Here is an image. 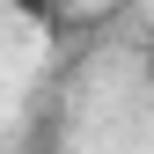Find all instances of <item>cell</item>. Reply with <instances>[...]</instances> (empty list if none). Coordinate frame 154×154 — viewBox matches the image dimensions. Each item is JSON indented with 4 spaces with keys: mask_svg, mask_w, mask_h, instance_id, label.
<instances>
[{
    "mask_svg": "<svg viewBox=\"0 0 154 154\" xmlns=\"http://www.w3.org/2000/svg\"><path fill=\"white\" fill-rule=\"evenodd\" d=\"M8 8L22 15V22H44V29H51V22L66 15V0H8Z\"/></svg>",
    "mask_w": 154,
    "mask_h": 154,
    "instance_id": "6da1fadb",
    "label": "cell"
},
{
    "mask_svg": "<svg viewBox=\"0 0 154 154\" xmlns=\"http://www.w3.org/2000/svg\"><path fill=\"white\" fill-rule=\"evenodd\" d=\"M147 81H154V37H147Z\"/></svg>",
    "mask_w": 154,
    "mask_h": 154,
    "instance_id": "7a4b0ae2",
    "label": "cell"
}]
</instances>
